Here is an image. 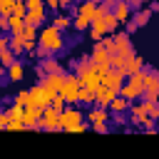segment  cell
Masks as SVG:
<instances>
[{
	"label": "cell",
	"instance_id": "obj_35",
	"mask_svg": "<svg viewBox=\"0 0 159 159\" xmlns=\"http://www.w3.org/2000/svg\"><path fill=\"white\" fill-rule=\"evenodd\" d=\"M50 107H52V109H57V112H62V109H65V102H62V97L57 94V97L50 102Z\"/></svg>",
	"mask_w": 159,
	"mask_h": 159
},
{
	"label": "cell",
	"instance_id": "obj_30",
	"mask_svg": "<svg viewBox=\"0 0 159 159\" xmlns=\"http://www.w3.org/2000/svg\"><path fill=\"white\" fill-rule=\"evenodd\" d=\"M15 2H20V0H0V15H2V17H10Z\"/></svg>",
	"mask_w": 159,
	"mask_h": 159
},
{
	"label": "cell",
	"instance_id": "obj_11",
	"mask_svg": "<svg viewBox=\"0 0 159 159\" xmlns=\"http://www.w3.org/2000/svg\"><path fill=\"white\" fill-rule=\"evenodd\" d=\"M124 75L122 72H117V70H109L104 77H102V87H107V89H112V92H119V87L124 84Z\"/></svg>",
	"mask_w": 159,
	"mask_h": 159
},
{
	"label": "cell",
	"instance_id": "obj_24",
	"mask_svg": "<svg viewBox=\"0 0 159 159\" xmlns=\"http://www.w3.org/2000/svg\"><path fill=\"white\" fill-rule=\"evenodd\" d=\"M142 104H144V112H147V117L157 122V119H159V102H157V99H149V102H142Z\"/></svg>",
	"mask_w": 159,
	"mask_h": 159
},
{
	"label": "cell",
	"instance_id": "obj_27",
	"mask_svg": "<svg viewBox=\"0 0 159 159\" xmlns=\"http://www.w3.org/2000/svg\"><path fill=\"white\" fill-rule=\"evenodd\" d=\"M102 20H104V27H107V35H112V32H114V30L119 27V22H117V20L112 17V12H104V15H102Z\"/></svg>",
	"mask_w": 159,
	"mask_h": 159
},
{
	"label": "cell",
	"instance_id": "obj_18",
	"mask_svg": "<svg viewBox=\"0 0 159 159\" xmlns=\"http://www.w3.org/2000/svg\"><path fill=\"white\" fill-rule=\"evenodd\" d=\"M5 72H7V82H20V80L25 77V67H22V62H20V60H17V62H12Z\"/></svg>",
	"mask_w": 159,
	"mask_h": 159
},
{
	"label": "cell",
	"instance_id": "obj_16",
	"mask_svg": "<svg viewBox=\"0 0 159 159\" xmlns=\"http://www.w3.org/2000/svg\"><path fill=\"white\" fill-rule=\"evenodd\" d=\"M149 20H152V10H149V7H142V10H137V12H134V17H129V22H132L137 30H139V27H144Z\"/></svg>",
	"mask_w": 159,
	"mask_h": 159
},
{
	"label": "cell",
	"instance_id": "obj_25",
	"mask_svg": "<svg viewBox=\"0 0 159 159\" xmlns=\"http://www.w3.org/2000/svg\"><path fill=\"white\" fill-rule=\"evenodd\" d=\"M20 37H22V42H37V27L25 25V27L20 30Z\"/></svg>",
	"mask_w": 159,
	"mask_h": 159
},
{
	"label": "cell",
	"instance_id": "obj_6",
	"mask_svg": "<svg viewBox=\"0 0 159 159\" xmlns=\"http://www.w3.org/2000/svg\"><path fill=\"white\" fill-rule=\"evenodd\" d=\"M37 129H45V132H57L60 129V112L52 109V107H45L42 114H40V122H37Z\"/></svg>",
	"mask_w": 159,
	"mask_h": 159
},
{
	"label": "cell",
	"instance_id": "obj_41",
	"mask_svg": "<svg viewBox=\"0 0 159 159\" xmlns=\"http://www.w3.org/2000/svg\"><path fill=\"white\" fill-rule=\"evenodd\" d=\"M0 32H10V22H7V17H2V15H0Z\"/></svg>",
	"mask_w": 159,
	"mask_h": 159
},
{
	"label": "cell",
	"instance_id": "obj_33",
	"mask_svg": "<svg viewBox=\"0 0 159 159\" xmlns=\"http://www.w3.org/2000/svg\"><path fill=\"white\" fill-rule=\"evenodd\" d=\"M22 2H25V10H42L45 7L42 0H22Z\"/></svg>",
	"mask_w": 159,
	"mask_h": 159
},
{
	"label": "cell",
	"instance_id": "obj_43",
	"mask_svg": "<svg viewBox=\"0 0 159 159\" xmlns=\"http://www.w3.org/2000/svg\"><path fill=\"white\" fill-rule=\"evenodd\" d=\"M92 129L99 132V134H104V132H107V124H97V127H92Z\"/></svg>",
	"mask_w": 159,
	"mask_h": 159
},
{
	"label": "cell",
	"instance_id": "obj_39",
	"mask_svg": "<svg viewBox=\"0 0 159 159\" xmlns=\"http://www.w3.org/2000/svg\"><path fill=\"white\" fill-rule=\"evenodd\" d=\"M147 2H149V0H132V2H129V7H132V10H142Z\"/></svg>",
	"mask_w": 159,
	"mask_h": 159
},
{
	"label": "cell",
	"instance_id": "obj_12",
	"mask_svg": "<svg viewBox=\"0 0 159 159\" xmlns=\"http://www.w3.org/2000/svg\"><path fill=\"white\" fill-rule=\"evenodd\" d=\"M112 17H114L119 25H124V22L132 17V7H129L127 2H119V0H117V2H114V7H112Z\"/></svg>",
	"mask_w": 159,
	"mask_h": 159
},
{
	"label": "cell",
	"instance_id": "obj_47",
	"mask_svg": "<svg viewBox=\"0 0 159 159\" xmlns=\"http://www.w3.org/2000/svg\"><path fill=\"white\" fill-rule=\"evenodd\" d=\"M119 2H127V5H129V2H132V0H119Z\"/></svg>",
	"mask_w": 159,
	"mask_h": 159
},
{
	"label": "cell",
	"instance_id": "obj_8",
	"mask_svg": "<svg viewBox=\"0 0 159 159\" xmlns=\"http://www.w3.org/2000/svg\"><path fill=\"white\" fill-rule=\"evenodd\" d=\"M65 70H62V65L57 62V60H52V57H47V60H40V65H37V77L42 80L45 75H62Z\"/></svg>",
	"mask_w": 159,
	"mask_h": 159
},
{
	"label": "cell",
	"instance_id": "obj_17",
	"mask_svg": "<svg viewBox=\"0 0 159 159\" xmlns=\"http://www.w3.org/2000/svg\"><path fill=\"white\" fill-rule=\"evenodd\" d=\"M7 50L15 55V60H20V55H25V50H22V37H20V32L17 35H10L7 37Z\"/></svg>",
	"mask_w": 159,
	"mask_h": 159
},
{
	"label": "cell",
	"instance_id": "obj_4",
	"mask_svg": "<svg viewBox=\"0 0 159 159\" xmlns=\"http://www.w3.org/2000/svg\"><path fill=\"white\" fill-rule=\"evenodd\" d=\"M127 112H129V122H132L137 129H144V127H152V124H154V119L147 117L142 102H129V109H127Z\"/></svg>",
	"mask_w": 159,
	"mask_h": 159
},
{
	"label": "cell",
	"instance_id": "obj_2",
	"mask_svg": "<svg viewBox=\"0 0 159 159\" xmlns=\"http://www.w3.org/2000/svg\"><path fill=\"white\" fill-rule=\"evenodd\" d=\"M37 47H42V50H47L50 55H55V52H60V50L65 47V37H62V32H60L57 27L47 25V27H42V30L37 32Z\"/></svg>",
	"mask_w": 159,
	"mask_h": 159
},
{
	"label": "cell",
	"instance_id": "obj_31",
	"mask_svg": "<svg viewBox=\"0 0 159 159\" xmlns=\"http://www.w3.org/2000/svg\"><path fill=\"white\" fill-rule=\"evenodd\" d=\"M72 27H75V30H80V32H82V30H89V20H84V17L75 15V17H72Z\"/></svg>",
	"mask_w": 159,
	"mask_h": 159
},
{
	"label": "cell",
	"instance_id": "obj_36",
	"mask_svg": "<svg viewBox=\"0 0 159 159\" xmlns=\"http://www.w3.org/2000/svg\"><path fill=\"white\" fill-rule=\"evenodd\" d=\"M5 129H7V132H25L22 122H10V124H5Z\"/></svg>",
	"mask_w": 159,
	"mask_h": 159
},
{
	"label": "cell",
	"instance_id": "obj_13",
	"mask_svg": "<svg viewBox=\"0 0 159 159\" xmlns=\"http://www.w3.org/2000/svg\"><path fill=\"white\" fill-rule=\"evenodd\" d=\"M114 97H117V92H112V89H107V87H99V89L94 92V104H97L99 109H107Z\"/></svg>",
	"mask_w": 159,
	"mask_h": 159
},
{
	"label": "cell",
	"instance_id": "obj_19",
	"mask_svg": "<svg viewBox=\"0 0 159 159\" xmlns=\"http://www.w3.org/2000/svg\"><path fill=\"white\" fill-rule=\"evenodd\" d=\"M89 62L92 65H104V62H109V55H107V50L97 42L94 45V50H92V55H89Z\"/></svg>",
	"mask_w": 159,
	"mask_h": 159
},
{
	"label": "cell",
	"instance_id": "obj_29",
	"mask_svg": "<svg viewBox=\"0 0 159 159\" xmlns=\"http://www.w3.org/2000/svg\"><path fill=\"white\" fill-rule=\"evenodd\" d=\"M12 62H17V60H15V55H12L10 50H2V52H0V67H2V70H7Z\"/></svg>",
	"mask_w": 159,
	"mask_h": 159
},
{
	"label": "cell",
	"instance_id": "obj_14",
	"mask_svg": "<svg viewBox=\"0 0 159 159\" xmlns=\"http://www.w3.org/2000/svg\"><path fill=\"white\" fill-rule=\"evenodd\" d=\"M22 22H25V25H32V27H40V25L45 22V7H42V10H27L25 17H22Z\"/></svg>",
	"mask_w": 159,
	"mask_h": 159
},
{
	"label": "cell",
	"instance_id": "obj_46",
	"mask_svg": "<svg viewBox=\"0 0 159 159\" xmlns=\"http://www.w3.org/2000/svg\"><path fill=\"white\" fill-rule=\"evenodd\" d=\"M0 129H5V114H2V109H0Z\"/></svg>",
	"mask_w": 159,
	"mask_h": 159
},
{
	"label": "cell",
	"instance_id": "obj_15",
	"mask_svg": "<svg viewBox=\"0 0 159 159\" xmlns=\"http://www.w3.org/2000/svg\"><path fill=\"white\" fill-rule=\"evenodd\" d=\"M87 119H89V127H97V124H107V119H109V112H107V109H99V107H94V109H89Z\"/></svg>",
	"mask_w": 159,
	"mask_h": 159
},
{
	"label": "cell",
	"instance_id": "obj_21",
	"mask_svg": "<svg viewBox=\"0 0 159 159\" xmlns=\"http://www.w3.org/2000/svg\"><path fill=\"white\" fill-rule=\"evenodd\" d=\"M77 82H80V87L89 89L92 94H94V92L102 87V80H99V77H94V75H89V77H84V80H77Z\"/></svg>",
	"mask_w": 159,
	"mask_h": 159
},
{
	"label": "cell",
	"instance_id": "obj_48",
	"mask_svg": "<svg viewBox=\"0 0 159 159\" xmlns=\"http://www.w3.org/2000/svg\"><path fill=\"white\" fill-rule=\"evenodd\" d=\"M2 75H5V70H2V67H0V77H2Z\"/></svg>",
	"mask_w": 159,
	"mask_h": 159
},
{
	"label": "cell",
	"instance_id": "obj_45",
	"mask_svg": "<svg viewBox=\"0 0 159 159\" xmlns=\"http://www.w3.org/2000/svg\"><path fill=\"white\" fill-rule=\"evenodd\" d=\"M72 2H75V0H60V7H70Z\"/></svg>",
	"mask_w": 159,
	"mask_h": 159
},
{
	"label": "cell",
	"instance_id": "obj_32",
	"mask_svg": "<svg viewBox=\"0 0 159 159\" xmlns=\"http://www.w3.org/2000/svg\"><path fill=\"white\" fill-rule=\"evenodd\" d=\"M12 99H15V104H17V107H25V104H27V99H30V94H27V89H20Z\"/></svg>",
	"mask_w": 159,
	"mask_h": 159
},
{
	"label": "cell",
	"instance_id": "obj_44",
	"mask_svg": "<svg viewBox=\"0 0 159 159\" xmlns=\"http://www.w3.org/2000/svg\"><path fill=\"white\" fill-rule=\"evenodd\" d=\"M142 132H147V134H157V127H154V124H152V127H144V129H142Z\"/></svg>",
	"mask_w": 159,
	"mask_h": 159
},
{
	"label": "cell",
	"instance_id": "obj_28",
	"mask_svg": "<svg viewBox=\"0 0 159 159\" xmlns=\"http://www.w3.org/2000/svg\"><path fill=\"white\" fill-rule=\"evenodd\" d=\"M7 22H10V35H17V32L25 27L22 17H15V15H10V17H7Z\"/></svg>",
	"mask_w": 159,
	"mask_h": 159
},
{
	"label": "cell",
	"instance_id": "obj_9",
	"mask_svg": "<svg viewBox=\"0 0 159 159\" xmlns=\"http://www.w3.org/2000/svg\"><path fill=\"white\" fill-rule=\"evenodd\" d=\"M40 114H42V109H37V107H22V117H20L22 127L25 129H37Z\"/></svg>",
	"mask_w": 159,
	"mask_h": 159
},
{
	"label": "cell",
	"instance_id": "obj_20",
	"mask_svg": "<svg viewBox=\"0 0 159 159\" xmlns=\"http://www.w3.org/2000/svg\"><path fill=\"white\" fill-rule=\"evenodd\" d=\"M52 27H57L60 32H62V30H67V27H72V17H70V15H65V12H57V15L52 17Z\"/></svg>",
	"mask_w": 159,
	"mask_h": 159
},
{
	"label": "cell",
	"instance_id": "obj_5",
	"mask_svg": "<svg viewBox=\"0 0 159 159\" xmlns=\"http://www.w3.org/2000/svg\"><path fill=\"white\" fill-rule=\"evenodd\" d=\"M114 55L122 57V60H129L132 55H137L134 47H132V37L127 32H117L114 35Z\"/></svg>",
	"mask_w": 159,
	"mask_h": 159
},
{
	"label": "cell",
	"instance_id": "obj_10",
	"mask_svg": "<svg viewBox=\"0 0 159 159\" xmlns=\"http://www.w3.org/2000/svg\"><path fill=\"white\" fill-rule=\"evenodd\" d=\"M97 7H99V2L97 0H82L77 7H75V15H80V17H84V20H94L97 17Z\"/></svg>",
	"mask_w": 159,
	"mask_h": 159
},
{
	"label": "cell",
	"instance_id": "obj_1",
	"mask_svg": "<svg viewBox=\"0 0 159 159\" xmlns=\"http://www.w3.org/2000/svg\"><path fill=\"white\" fill-rule=\"evenodd\" d=\"M82 119H84V117H82V112H80L77 107H65V109L60 112V129L72 132V134H82V132L89 129V124L82 122Z\"/></svg>",
	"mask_w": 159,
	"mask_h": 159
},
{
	"label": "cell",
	"instance_id": "obj_38",
	"mask_svg": "<svg viewBox=\"0 0 159 159\" xmlns=\"http://www.w3.org/2000/svg\"><path fill=\"white\" fill-rule=\"evenodd\" d=\"M42 2H45V10L50 7V10H57L60 12V0H42Z\"/></svg>",
	"mask_w": 159,
	"mask_h": 159
},
{
	"label": "cell",
	"instance_id": "obj_37",
	"mask_svg": "<svg viewBox=\"0 0 159 159\" xmlns=\"http://www.w3.org/2000/svg\"><path fill=\"white\" fill-rule=\"evenodd\" d=\"M114 2H117V0H104V2L99 5V10H102V12H112V7H114Z\"/></svg>",
	"mask_w": 159,
	"mask_h": 159
},
{
	"label": "cell",
	"instance_id": "obj_7",
	"mask_svg": "<svg viewBox=\"0 0 159 159\" xmlns=\"http://www.w3.org/2000/svg\"><path fill=\"white\" fill-rule=\"evenodd\" d=\"M144 67H147L144 57H139V55H132L129 60H124V65H122V75H124V77H132V75L142 72Z\"/></svg>",
	"mask_w": 159,
	"mask_h": 159
},
{
	"label": "cell",
	"instance_id": "obj_26",
	"mask_svg": "<svg viewBox=\"0 0 159 159\" xmlns=\"http://www.w3.org/2000/svg\"><path fill=\"white\" fill-rule=\"evenodd\" d=\"M77 102H80V104H94V94H92L89 89L80 87V92H77Z\"/></svg>",
	"mask_w": 159,
	"mask_h": 159
},
{
	"label": "cell",
	"instance_id": "obj_3",
	"mask_svg": "<svg viewBox=\"0 0 159 159\" xmlns=\"http://www.w3.org/2000/svg\"><path fill=\"white\" fill-rule=\"evenodd\" d=\"M77 92H80V82L75 75H62V87H60V97L65 102V107H75L77 104Z\"/></svg>",
	"mask_w": 159,
	"mask_h": 159
},
{
	"label": "cell",
	"instance_id": "obj_22",
	"mask_svg": "<svg viewBox=\"0 0 159 159\" xmlns=\"http://www.w3.org/2000/svg\"><path fill=\"white\" fill-rule=\"evenodd\" d=\"M107 109H112L114 114H124V112L129 109V102H127V99H122V97L117 94V97H114V99L109 102V107H107Z\"/></svg>",
	"mask_w": 159,
	"mask_h": 159
},
{
	"label": "cell",
	"instance_id": "obj_23",
	"mask_svg": "<svg viewBox=\"0 0 159 159\" xmlns=\"http://www.w3.org/2000/svg\"><path fill=\"white\" fill-rule=\"evenodd\" d=\"M2 114H5V124H10V122H20V117H22V107L12 104V107L2 109Z\"/></svg>",
	"mask_w": 159,
	"mask_h": 159
},
{
	"label": "cell",
	"instance_id": "obj_42",
	"mask_svg": "<svg viewBox=\"0 0 159 159\" xmlns=\"http://www.w3.org/2000/svg\"><path fill=\"white\" fill-rule=\"evenodd\" d=\"M2 50H7V37H5V35H0V52H2Z\"/></svg>",
	"mask_w": 159,
	"mask_h": 159
},
{
	"label": "cell",
	"instance_id": "obj_40",
	"mask_svg": "<svg viewBox=\"0 0 159 159\" xmlns=\"http://www.w3.org/2000/svg\"><path fill=\"white\" fill-rule=\"evenodd\" d=\"M112 122H114L117 127H124V124H127V119H124V114H114V117H112Z\"/></svg>",
	"mask_w": 159,
	"mask_h": 159
},
{
	"label": "cell",
	"instance_id": "obj_34",
	"mask_svg": "<svg viewBox=\"0 0 159 159\" xmlns=\"http://www.w3.org/2000/svg\"><path fill=\"white\" fill-rule=\"evenodd\" d=\"M25 12H27V10H25V2H22V0H20V2H15L12 15H15V17H25Z\"/></svg>",
	"mask_w": 159,
	"mask_h": 159
}]
</instances>
